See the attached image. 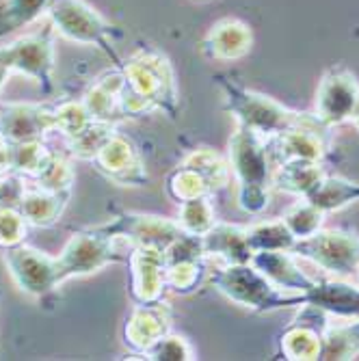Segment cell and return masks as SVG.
<instances>
[{"instance_id": "1", "label": "cell", "mask_w": 359, "mask_h": 361, "mask_svg": "<svg viewBox=\"0 0 359 361\" xmlns=\"http://www.w3.org/2000/svg\"><path fill=\"white\" fill-rule=\"evenodd\" d=\"M119 70L123 74V117H137L152 111H162L169 117H176L180 93L176 72L165 54L152 48H141L128 61H121Z\"/></svg>"}, {"instance_id": "2", "label": "cell", "mask_w": 359, "mask_h": 361, "mask_svg": "<svg viewBox=\"0 0 359 361\" xmlns=\"http://www.w3.org/2000/svg\"><path fill=\"white\" fill-rule=\"evenodd\" d=\"M219 87L225 93L223 111L230 113L241 128H247L264 141H271L288 130L305 128V126H327L318 119L316 113H297L273 97L262 95L243 87L238 80L230 76H217Z\"/></svg>"}, {"instance_id": "3", "label": "cell", "mask_w": 359, "mask_h": 361, "mask_svg": "<svg viewBox=\"0 0 359 361\" xmlns=\"http://www.w3.org/2000/svg\"><path fill=\"white\" fill-rule=\"evenodd\" d=\"M227 160L238 184V208L251 216L262 214L271 204L275 169L269 156V143L251 130L238 126L230 139Z\"/></svg>"}, {"instance_id": "4", "label": "cell", "mask_w": 359, "mask_h": 361, "mask_svg": "<svg viewBox=\"0 0 359 361\" xmlns=\"http://www.w3.org/2000/svg\"><path fill=\"white\" fill-rule=\"evenodd\" d=\"M208 281L232 303L247 307L255 314L277 312L284 307H301L308 297L301 292L277 288L253 264H223L208 273Z\"/></svg>"}, {"instance_id": "5", "label": "cell", "mask_w": 359, "mask_h": 361, "mask_svg": "<svg viewBox=\"0 0 359 361\" xmlns=\"http://www.w3.org/2000/svg\"><path fill=\"white\" fill-rule=\"evenodd\" d=\"M46 16L50 20L52 30L65 39L83 46H95L117 68L121 65V59L115 50V39L119 37V30L93 7H89L85 0H50Z\"/></svg>"}, {"instance_id": "6", "label": "cell", "mask_w": 359, "mask_h": 361, "mask_svg": "<svg viewBox=\"0 0 359 361\" xmlns=\"http://www.w3.org/2000/svg\"><path fill=\"white\" fill-rule=\"evenodd\" d=\"M117 236H109L100 229H87V232H78L65 245L61 255L56 257V269H59V281L63 283L70 277H80L100 271L109 264H119V262H128L130 249L121 251L117 247Z\"/></svg>"}, {"instance_id": "7", "label": "cell", "mask_w": 359, "mask_h": 361, "mask_svg": "<svg viewBox=\"0 0 359 361\" xmlns=\"http://www.w3.org/2000/svg\"><path fill=\"white\" fill-rule=\"evenodd\" d=\"M292 253L334 277L346 279L359 273V234L351 229H318L314 236L297 240Z\"/></svg>"}, {"instance_id": "8", "label": "cell", "mask_w": 359, "mask_h": 361, "mask_svg": "<svg viewBox=\"0 0 359 361\" xmlns=\"http://www.w3.org/2000/svg\"><path fill=\"white\" fill-rule=\"evenodd\" d=\"M130 297L135 305L165 303L167 294V259L165 251L156 247L135 245L130 249Z\"/></svg>"}, {"instance_id": "9", "label": "cell", "mask_w": 359, "mask_h": 361, "mask_svg": "<svg viewBox=\"0 0 359 361\" xmlns=\"http://www.w3.org/2000/svg\"><path fill=\"white\" fill-rule=\"evenodd\" d=\"M329 314L312 303H303L297 318L292 320L279 340V355L290 361L320 359L324 334L329 329Z\"/></svg>"}, {"instance_id": "10", "label": "cell", "mask_w": 359, "mask_h": 361, "mask_svg": "<svg viewBox=\"0 0 359 361\" xmlns=\"http://www.w3.org/2000/svg\"><path fill=\"white\" fill-rule=\"evenodd\" d=\"M3 251H5V264L22 292L30 294V297H44V294L61 286L56 257H50L37 249L26 247L24 243Z\"/></svg>"}, {"instance_id": "11", "label": "cell", "mask_w": 359, "mask_h": 361, "mask_svg": "<svg viewBox=\"0 0 359 361\" xmlns=\"http://www.w3.org/2000/svg\"><path fill=\"white\" fill-rule=\"evenodd\" d=\"M359 102V82L344 68L334 65L322 74L316 91V115L322 123L336 128L346 123Z\"/></svg>"}, {"instance_id": "12", "label": "cell", "mask_w": 359, "mask_h": 361, "mask_svg": "<svg viewBox=\"0 0 359 361\" xmlns=\"http://www.w3.org/2000/svg\"><path fill=\"white\" fill-rule=\"evenodd\" d=\"M167 288L176 294H193L208 279V257L202 249V236L182 234L167 251Z\"/></svg>"}, {"instance_id": "13", "label": "cell", "mask_w": 359, "mask_h": 361, "mask_svg": "<svg viewBox=\"0 0 359 361\" xmlns=\"http://www.w3.org/2000/svg\"><path fill=\"white\" fill-rule=\"evenodd\" d=\"M109 236H119L130 245H145L167 251L182 234L184 229L174 219H162L152 214H121L115 221L95 227Z\"/></svg>"}, {"instance_id": "14", "label": "cell", "mask_w": 359, "mask_h": 361, "mask_svg": "<svg viewBox=\"0 0 359 361\" xmlns=\"http://www.w3.org/2000/svg\"><path fill=\"white\" fill-rule=\"evenodd\" d=\"M334 128L329 126H305L267 141L273 167L290 160H316L324 162L334 147Z\"/></svg>"}, {"instance_id": "15", "label": "cell", "mask_w": 359, "mask_h": 361, "mask_svg": "<svg viewBox=\"0 0 359 361\" xmlns=\"http://www.w3.org/2000/svg\"><path fill=\"white\" fill-rule=\"evenodd\" d=\"M11 48H13V72L35 80L46 95H52L54 93L52 26L11 42Z\"/></svg>"}, {"instance_id": "16", "label": "cell", "mask_w": 359, "mask_h": 361, "mask_svg": "<svg viewBox=\"0 0 359 361\" xmlns=\"http://www.w3.org/2000/svg\"><path fill=\"white\" fill-rule=\"evenodd\" d=\"M93 165L100 169L109 180L121 186H145L147 171L137 147L121 135H113L97 154L93 156Z\"/></svg>"}, {"instance_id": "17", "label": "cell", "mask_w": 359, "mask_h": 361, "mask_svg": "<svg viewBox=\"0 0 359 361\" xmlns=\"http://www.w3.org/2000/svg\"><path fill=\"white\" fill-rule=\"evenodd\" d=\"M56 130V109L42 104H0V139L7 143L39 141Z\"/></svg>"}, {"instance_id": "18", "label": "cell", "mask_w": 359, "mask_h": 361, "mask_svg": "<svg viewBox=\"0 0 359 361\" xmlns=\"http://www.w3.org/2000/svg\"><path fill=\"white\" fill-rule=\"evenodd\" d=\"M249 264H253L277 288L288 292L308 294L316 283V277L301 269L299 257L292 251H253Z\"/></svg>"}, {"instance_id": "19", "label": "cell", "mask_w": 359, "mask_h": 361, "mask_svg": "<svg viewBox=\"0 0 359 361\" xmlns=\"http://www.w3.org/2000/svg\"><path fill=\"white\" fill-rule=\"evenodd\" d=\"M169 331L171 310L167 301L158 305H135L123 326V342L126 346H130V350L143 355L156 340H160Z\"/></svg>"}, {"instance_id": "20", "label": "cell", "mask_w": 359, "mask_h": 361, "mask_svg": "<svg viewBox=\"0 0 359 361\" xmlns=\"http://www.w3.org/2000/svg\"><path fill=\"white\" fill-rule=\"evenodd\" d=\"M305 297L308 303L327 312L329 318H336L338 322L359 318V286L342 277H334V279L316 277L314 288Z\"/></svg>"}, {"instance_id": "21", "label": "cell", "mask_w": 359, "mask_h": 361, "mask_svg": "<svg viewBox=\"0 0 359 361\" xmlns=\"http://www.w3.org/2000/svg\"><path fill=\"white\" fill-rule=\"evenodd\" d=\"M253 44L251 28L238 18H223L210 26L202 39V52L212 61H236L249 54Z\"/></svg>"}, {"instance_id": "22", "label": "cell", "mask_w": 359, "mask_h": 361, "mask_svg": "<svg viewBox=\"0 0 359 361\" xmlns=\"http://www.w3.org/2000/svg\"><path fill=\"white\" fill-rule=\"evenodd\" d=\"M202 249L208 259H221L223 264H247L253 255L247 240V227L219 221L202 236Z\"/></svg>"}, {"instance_id": "23", "label": "cell", "mask_w": 359, "mask_h": 361, "mask_svg": "<svg viewBox=\"0 0 359 361\" xmlns=\"http://www.w3.org/2000/svg\"><path fill=\"white\" fill-rule=\"evenodd\" d=\"M327 176V167L316 160H290L273 169V188L288 195L308 197L316 184Z\"/></svg>"}, {"instance_id": "24", "label": "cell", "mask_w": 359, "mask_h": 361, "mask_svg": "<svg viewBox=\"0 0 359 361\" xmlns=\"http://www.w3.org/2000/svg\"><path fill=\"white\" fill-rule=\"evenodd\" d=\"M68 197H70V192H54V190H48L42 186L24 188L18 210L22 212L26 223L48 227L61 216L65 204H68Z\"/></svg>"}, {"instance_id": "25", "label": "cell", "mask_w": 359, "mask_h": 361, "mask_svg": "<svg viewBox=\"0 0 359 361\" xmlns=\"http://www.w3.org/2000/svg\"><path fill=\"white\" fill-rule=\"evenodd\" d=\"M303 200L312 202L324 214H329V212L346 208L353 202H359V182H351L342 176L327 173Z\"/></svg>"}, {"instance_id": "26", "label": "cell", "mask_w": 359, "mask_h": 361, "mask_svg": "<svg viewBox=\"0 0 359 361\" xmlns=\"http://www.w3.org/2000/svg\"><path fill=\"white\" fill-rule=\"evenodd\" d=\"M182 162L188 167H193L208 182L212 195L223 190L227 186V182H230V176H232L230 160H225L221 154H217L210 147H200V149L190 152Z\"/></svg>"}, {"instance_id": "27", "label": "cell", "mask_w": 359, "mask_h": 361, "mask_svg": "<svg viewBox=\"0 0 359 361\" xmlns=\"http://www.w3.org/2000/svg\"><path fill=\"white\" fill-rule=\"evenodd\" d=\"M247 240L251 251H292L297 238L281 219L262 221L247 227Z\"/></svg>"}, {"instance_id": "28", "label": "cell", "mask_w": 359, "mask_h": 361, "mask_svg": "<svg viewBox=\"0 0 359 361\" xmlns=\"http://www.w3.org/2000/svg\"><path fill=\"white\" fill-rule=\"evenodd\" d=\"M359 353V318L331 322L322 342L320 359H353Z\"/></svg>"}, {"instance_id": "29", "label": "cell", "mask_w": 359, "mask_h": 361, "mask_svg": "<svg viewBox=\"0 0 359 361\" xmlns=\"http://www.w3.org/2000/svg\"><path fill=\"white\" fill-rule=\"evenodd\" d=\"M50 0H3L0 3V37L32 24L48 11Z\"/></svg>"}, {"instance_id": "30", "label": "cell", "mask_w": 359, "mask_h": 361, "mask_svg": "<svg viewBox=\"0 0 359 361\" xmlns=\"http://www.w3.org/2000/svg\"><path fill=\"white\" fill-rule=\"evenodd\" d=\"M167 195L176 204H182V202H188V200H197V197H212V190L208 186V182L195 171L193 167L180 165L167 176Z\"/></svg>"}, {"instance_id": "31", "label": "cell", "mask_w": 359, "mask_h": 361, "mask_svg": "<svg viewBox=\"0 0 359 361\" xmlns=\"http://www.w3.org/2000/svg\"><path fill=\"white\" fill-rule=\"evenodd\" d=\"M180 227L190 236H204L210 232V227L217 223L214 206L210 197H197V200H188L178 204V219Z\"/></svg>"}, {"instance_id": "32", "label": "cell", "mask_w": 359, "mask_h": 361, "mask_svg": "<svg viewBox=\"0 0 359 361\" xmlns=\"http://www.w3.org/2000/svg\"><path fill=\"white\" fill-rule=\"evenodd\" d=\"M324 216H327V214H324L320 208H316L312 202L299 197V202L292 204L284 212L281 221L286 223V227L292 232V236H295L297 240H303V238L314 236L318 229H322Z\"/></svg>"}, {"instance_id": "33", "label": "cell", "mask_w": 359, "mask_h": 361, "mask_svg": "<svg viewBox=\"0 0 359 361\" xmlns=\"http://www.w3.org/2000/svg\"><path fill=\"white\" fill-rule=\"evenodd\" d=\"M145 359H152V361H190L195 359V350L193 346L180 338V336H174L171 331L165 334L160 340H156L145 353H143Z\"/></svg>"}, {"instance_id": "34", "label": "cell", "mask_w": 359, "mask_h": 361, "mask_svg": "<svg viewBox=\"0 0 359 361\" xmlns=\"http://www.w3.org/2000/svg\"><path fill=\"white\" fill-rule=\"evenodd\" d=\"M26 236V219L18 208H0V249L22 245Z\"/></svg>"}, {"instance_id": "35", "label": "cell", "mask_w": 359, "mask_h": 361, "mask_svg": "<svg viewBox=\"0 0 359 361\" xmlns=\"http://www.w3.org/2000/svg\"><path fill=\"white\" fill-rule=\"evenodd\" d=\"M11 74H13V48L11 44H7V46H0V89L5 87Z\"/></svg>"}, {"instance_id": "36", "label": "cell", "mask_w": 359, "mask_h": 361, "mask_svg": "<svg viewBox=\"0 0 359 361\" xmlns=\"http://www.w3.org/2000/svg\"><path fill=\"white\" fill-rule=\"evenodd\" d=\"M353 126H355V130L359 133V102H357V106H355V111H353V115H351V119H348Z\"/></svg>"}, {"instance_id": "37", "label": "cell", "mask_w": 359, "mask_h": 361, "mask_svg": "<svg viewBox=\"0 0 359 361\" xmlns=\"http://www.w3.org/2000/svg\"><path fill=\"white\" fill-rule=\"evenodd\" d=\"M357 275H359V273H357Z\"/></svg>"}]
</instances>
